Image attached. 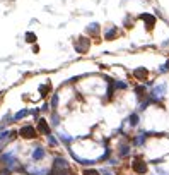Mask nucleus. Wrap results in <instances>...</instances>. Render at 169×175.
Returning <instances> with one entry per match:
<instances>
[{
  "label": "nucleus",
  "mask_w": 169,
  "mask_h": 175,
  "mask_svg": "<svg viewBox=\"0 0 169 175\" xmlns=\"http://www.w3.org/2000/svg\"><path fill=\"white\" fill-rule=\"evenodd\" d=\"M39 131L43 132V134H50V127H48V124H46V120H39Z\"/></svg>",
  "instance_id": "nucleus-2"
},
{
  "label": "nucleus",
  "mask_w": 169,
  "mask_h": 175,
  "mask_svg": "<svg viewBox=\"0 0 169 175\" xmlns=\"http://www.w3.org/2000/svg\"><path fill=\"white\" fill-rule=\"evenodd\" d=\"M39 156H43V150H36V153H34V158H39Z\"/></svg>",
  "instance_id": "nucleus-4"
},
{
  "label": "nucleus",
  "mask_w": 169,
  "mask_h": 175,
  "mask_svg": "<svg viewBox=\"0 0 169 175\" xmlns=\"http://www.w3.org/2000/svg\"><path fill=\"white\" fill-rule=\"evenodd\" d=\"M133 167H135V170H137V172H140V174H144V172L147 170L145 163H142L140 160H139V162H135V165H133Z\"/></svg>",
  "instance_id": "nucleus-3"
},
{
  "label": "nucleus",
  "mask_w": 169,
  "mask_h": 175,
  "mask_svg": "<svg viewBox=\"0 0 169 175\" xmlns=\"http://www.w3.org/2000/svg\"><path fill=\"white\" fill-rule=\"evenodd\" d=\"M85 175H97L96 170H85Z\"/></svg>",
  "instance_id": "nucleus-5"
},
{
  "label": "nucleus",
  "mask_w": 169,
  "mask_h": 175,
  "mask_svg": "<svg viewBox=\"0 0 169 175\" xmlns=\"http://www.w3.org/2000/svg\"><path fill=\"white\" fill-rule=\"evenodd\" d=\"M21 134H22L24 137H34V129H32V127H24V129L21 131Z\"/></svg>",
  "instance_id": "nucleus-1"
}]
</instances>
